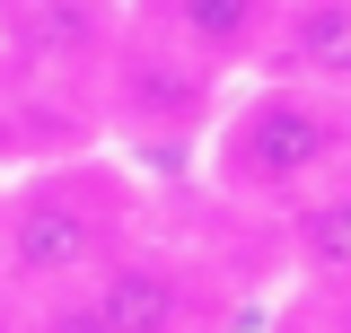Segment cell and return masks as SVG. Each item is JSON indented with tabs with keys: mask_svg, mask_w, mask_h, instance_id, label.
Masks as SVG:
<instances>
[{
	"mask_svg": "<svg viewBox=\"0 0 351 333\" xmlns=\"http://www.w3.org/2000/svg\"><path fill=\"white\" fill-rule=\"evenodd\" d=\"M123 219H132V193L97 158L18 175L0 193V281L18 298L62 290V281L97 272L106 254H123Z\"/></svg>",
	"mask_w": 351,
	"mask_h": 333,
	"instance_id": "1",
	"label": "cell"
},
{
	"mask_svg": "<svg viewBox=\"0 0 351 333\" xmlns=\"http://www.w3.org/2000/svg\"><path fill=\"white\" fill-rule=\"evenodd\" d=\"M343 166H351V97L307 88V79L255 88L211 132V175L246 202H299Z\"/></svg>",
	"mask_w": 351,
	"mask_h": 333,
	"instance_id": "2",
	"label": "cell"
},
{
	"mask_svg": "<svg viewBox=\"0 0 351 333\" xmlns=\"http://www.w3.org/2000/svg\"><path fill=\"white\" fill-rule=\"evenodd\" d=\"M36 333H184L193 316V281L176 272L167 254H106L97 272L44 290L36 307Z\"/></svg>",
	"mask_w": 351,
	"mask_h": 333,
	"instance_id": "3",
	"label": "cell"
},
{
	"mask_svg": "<svg viewBox=\"0 0 351 333\" xmlns=\"http://www.w3.org/2000/svg\"><path fill=\"white\" fill-rule=\"evenodd\" d=\"M211 88H219V71L202 53H184L176 36H158V27H141V36L114 53V106H123L132 132H167V140L202 132Z\"/></svg>",
	"mask_w": 351,
	"mask_h": 333,
	"instance_id": "4",
	"label": "cell"
},
{
	"mask_svg": "<svg viewBox=\"0 0 351 333\" xmlns=\"http://www.w3.org/2000/svg\"><path fill=\"white\" fill-rule=\"evenodd\" d=\"M272 18H281V0H141V27L176 36L184 53H202L211 71L255 62L272 44Z\"/></svg>",
	"mask_w": 351,
	"mask_h": 333,
	"instance_id": "5",
	"label": "cell"
},
{
	"mask_svg": "<svg viewBox=\"0 0 351 333\" xmlns=\"http://www.w3.org/2000/svg\"><path fill=\"white\" fill-rule=\"evenodd\" d=\"M263 53H272L281 79H307V88L351 97V0H281Z\"/></svg>",
	"mask_w": 351,
	"mask_h": 333,
	"instance_id": "6",
	"label": "cell"
},
{
	"mask_svg": "<svg viewBox=\"0 0 351 333\" xmlns=\"http://www.w3.org/2000/svg\"><path fill=\"white\" fill-rule=\"evenodd\" d=\"M290 246H299V272H307V281L351 290V166L290 202Z\"/></svg>",
	"mask_w": 351,
	"mask_h": 333,
	"instance_id": "7",
	"label": "cell"
},
{
	"mask_svg": "<svg viewBox=\"0 0 351 333\" xmlns=\"http://www.w3.org/2000/svg\"><path fill=\"white\" fill-rule=\"evenodd\" d=\"M0 333H36V316L27 307H0Z\"/></svg>",
	"mask_w": 351,
	"mask_h": 333,
	"instance_id": "8",
	"label": "cell"
}]
</instances>
